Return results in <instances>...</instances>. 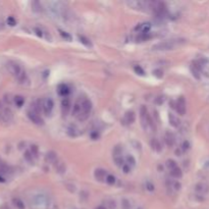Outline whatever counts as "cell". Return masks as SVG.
Listing matches in <instances>:
<instances>
[{"instance_id":"obj_10","label":"cell","mask_w":209,"mask_h":209,"mask_svg":"<svg viewBox=\"0 0 209 209\" xmlns=\"http://www.w3.org/2000/svg\"><path fill=\"white\" fill-rule=\"evenodd\" d=\"M94 176L97 181L99 182H103L104 180H106V170H104L102 168H97L94 172Z\"/></svg>"},{"instance_id":"obj_28","label":"cell","mask_w":209,"mask_h":209,"mask_svg":"<svg viewBox=\"0 0 209 209\" xmlns=\"http://www.w3.org/2000/svg\"><path fill=\"white\" fill-rule=\"evenodd\" d=\"M30 152L32 153V155L34 156V158L38 157V154H39V148H38L37 145H32L30 148Z\"/></svg>"},{"instance_id":"obj_7","label":"cell","mask_w":209,"mask_h":209,"mask_svg":"<svg viewBox=\"0 0 209 209\" xmlns=\"http://www.w3.org/2000/svg\"><path fill=\"white\" fill-rule=\"evenodd\" d=\"M176 110L177 111V113L181 115H184L186 113V101H185L184 97H180L179 100L176 101Z\"/></svg>"},{"instance_id":"obj_24","label":"cell","mask_w":209,"mask_h":209,"mask_svg":"<svg viewBox=\"0 0 209 209\" xmlns=\"http://www.w3.org/2000/svg\"><path fill=\"white\" fill-rule=\"evenodd\" d=\"M12 202L17 209H25V204H24V202L20 199H19V198H15V199L12 200Z\"/></svg>"},{"instance_id":"obj_22","label":"cell","mask_w":209,"mask_h":209,"mask_svg":"<svg viewBox=\"0 0 209 209\" xmlns=\"http://www.w3.org/2000/svg\"><path fill=\"white\" fill-rule=\"evenodd\" d=\"M67 134L68 136H71V137H76V136L79 135V130L75 125H71V127L67 128Z\"/></svg>"},{"instance_id":"obj_51","label":"cell","mask_w":209,"mask_h":209,"mask_svg":"<svg viewBox=\"0 0 209 209\" xmlns=\"http://www.w3.org/2000/svg\"><path fill=\"white\" fill-rule=\"evenodd\" d=\"M96 209H107V208L105 206H98Z\"/></svg>"},{"instance_id":"obj_20","label":"cell","mask_w":209,"mask_h":209,"mask_svg":"<svg viewBox=\"0 0 209 209\" xmlns=\"http://www.w3.org/2000/svg\"><path fill=\"white\" fill-rule=\"evenodd\" d=\"M81 111H82V104L76 102L74 105V108H72V115L78 116L79 114L81 113Z\"/></svg>"},{"instance_id":"obj_23","label":"cell","mask_w":209,"mask_h":209,"mask_svg":"<svg viewBox=\"0 0 209 209\" xmlns=\"http://www.w3.org/2000/svg\"><path fill=\"white\" fill-rule=\"evenodd\" d=\"M13 102L15 103V105L17 107H22L24 105V103H25V99H24V97L22 96H15V98H13Z\"/></svg>"},{"instance_id":"obj_49","label":"cell","mask_w":209,"mask_h":209,"mask_svg":"<svg viewBox=\"0 0 209 209\" xmlns=\"http://www.w3.org/2000/svg\"><path fill=\"white\" fill-rule=\"evenodd\" d=\"M4 182H5V179H4V176L0 175V183H4Z\"/></svg>"},{"instance_id":"obj_44","label":"cell","mask_w":209,"mask_h":209,"mask_svg":"<svg viewBox=\"0 0 209 209\" xmlns=\"http://www.w3.org/2000/svg\"><path fill=\"white\" fill-rule=\"evenodd\" d=\"M146 187H147V189L149 191H154V185H152L151 183H147Z\"/></svg>"},{"instance_id":"obj_13","label":"cell","mask_w":209,"mask_h":209,"mask_svg":"<svg viewBox=\"0 0 209 209\" xmlns=\"http://www.w3.org/2000/svg\"><path fill=\"white\" fill-rule=\"evenodd\" d=\"M168 120L170 125H172L173 128H179L181 124V120H179V117H176L173 113L168 114Z\"/></svg>"},{"instance_id":"obj_31","label":"cell","mask_w":209,"mask_h":209,"mask_svg":"<svg viewBox=\"0 0 209 209\" xmlns=\"http://www.w3.org/2000/svg\"><path fill=\"white\" fill-rule=\"evenodd\" d=\"M113 159H114V162H115V164L117 166L123 167L124 165V159H123V157H121V156H120V157H113Z\"/></svg>"},{"instance_id":"obj_32","label":"cell","mask_w":209,"mask_h":209,"mask_svg":"<svg viewBox=\"0 0 209 209\" xmlns=\"http://www.w3.org/2000/svg\"><path fill=\"white\" fill-rule=\"evenodd\" d=\"M121 208L123 209H131V203L127 199H124L121 201Z\"/></svg>"},{"instance_id":"obj_30","label":"cell","mask_w":209,"mask_h":209,"mask_svg":"<svg viewBox=\"0 0 209 209\" xmlns=\"http://www.w3.org/2000/svg\"><path fill=\"white\" fill-rule=\"evenodd\" d=\"M150 39V36H149V33H141V35H139V37L137 38V40H139L140 42L142 41H146Z\"/></svg>"},{"instance_id":"obj_1","label":"cell","mask_w":209,"mask_h":209,"mask_svg":"<svg viewBox=\"0 0 209 209\" xmlns=\"http://www.w3.org/2000/svg\"><path fill=\"white\" fill-rule=\"evenodd\" d=\"M7 69L10 74L17 80V82L20 84H26L28 81H29L26 72L24 71L23 67H20L19 63H16V62L9 61L7 63Z\"/></svg>"},{"instance_id":"obj_35","label":"cell","mask_w":209,"mask_h":209,"mask_svg":"<svg viewBox=\"0 0 209 209\" xmlns=\"http://www.w3.org/2000/svg\"><path fill=\"white\" fill-rule=\"evenodd\" d=\"M134 71H135V72H137V74L140 75V76H143V75L145 74L144 69H143L141 67H139V65H136V67H134Z\"/></svg>"},{"instance_id":"obj_50","label":"cell","mask_w":209,"mask_h":209,"mask_svg":"<svg viewBox=\"0 0 209 209\" xmlns=\"http://www.w3.org/2000/svg\"><path fill=\"white\" fill-rule=\"evenodd\" d=\"M181 153H182V152H181V150H176V154L177 156H180V155H181Z\"/></svg>"},{"instance_id":"obj_2","label":"cell","mask_w":209,"mask_h":209,"mask_svg":"<svg viewBox=\"0 0 209 209\" xmlns=\"http://www.w3.org/2000/svg\"><path fill=\"white\" fill-rule=\"evenodd\" d=\"M33 206L37 209H50L51 202L49 200V197H47L44 194H38L33 197Z\"/></svg>"},{"instance_id":"obj_11","label":"cell","mask_w":209,"mask_h":209,"mask_svg":"<svg viewBox=\"0 0 209 209\" xmlns=\"http://www.w3.org/2000/svg\"><path fill=\"white\" fill-rule=\"evenodd\" d=\"M57 92L59 95L65 98V97L69 94V92H71V90H69L67 85H65V84H60V85H58V87H57Z\"/></svg>"},{"instance_id":"obj_36","label":"cell","mask_w":209,"mask_h":209,"mask_svg":"<svg viewBox=\"0 0 209 209\" xmlns=\"http://www.w3.org/2000/svg\"><path fill=\"white\" fill-rule=\"evenodd\" d=\"M7 25L11 26V27L16 25V20H15V17H13V16H9L8 17V19H7Z\"/></svg>"},{"instance_id":"obj_4","label":"cell","mask_w":209,"mask_h":209,"mask_svg":"<svg viewBox=\"0 0 209 209\" xmlns=\"http://www.w3.org/2000/svg\"><path fill=\"white\" fill-rule=\"evenodd\" d=\"M13 120L12 111L7 106H5L2 102H0V120L3 123H11Z\"/></svg>"},{"instance_id":"obj_34","label":"cell","mask_w":209,"mask_h":209,"mask_svg":"<svg viewBox=\"0 0 209 209\" xmlns=\"http://www.w3.org/2000/svg\"><path fill=\"white\" fill-rule=\"evenodd\" d=\"M127 162H128V165H131V166H135V164H136V160L132 155L127 157Z\"/></svg>"},{"instance_id":"obj_17","label":"cell","mask_w":209,"mask_h":209,"mask_svg":"<svg viewBox=\"0 0 209 209\" xmlns=\"http://www.w3.org/2000/svg\"><path fill=\"white\" fill-rule=\"evenodd\" d=\"M195 190L199 194H205L209 191V187L205 184H198L196 185V187H195Z\"/></svg>"},{"instance_id":"obj_12","label":"cell","mask_w":209,"mask_h":209,"mask_svg":"<svg viewBox=\"0 0 209 209\" xmlns=\"http://www.w3.org/2000/svg\"><path fill=\"white\" fill-rule=\"evenodd\" d=\"M45 161L48 162V163H54L57 161V156H56V153L54 151H49L45 156Z\"/></svg>"},{"instance_id":"obj_21","label":"cell","mask_w":209,"mask_h":209,"mask_svg":"<svg viewBox=\"0 0 209 209\" xmlns=\"http://www.w3.org/2000/svg\"><path fill=\"white\" fill-rule=\"evenodd\" d=\"M32 9L35 12H41L43 10V7H42V4L39 1H34L32 2Z\"/></svg>"},{"instance_id":"obj_18","label":"cell","mask_w":209,"mask_h":209,"mask_svg":"<svg viewBox=\"0 0 209 209\" xmlns=\"http://www.w3.org/2000/svg\"><path fill=\"white\" fill-rule=\"evenodd\" d=\"M136 120V115L133 111H128L127 113L124 114V120L125 121L127 124H133Z\"/></svg>"},{"instance_id":"obj_16","label":"cell","mask_w":209,"mask_h":209,"mask_svg":"<svg viewBox=\"0 0 209 209\" xmlns=\"http://www.w3.org/2000/svg\"><path fill=\"white\" fill-rule=\"evenodd\" d=\"M164 140H165V143L167 146H169V147H172V146H173V144H175V136H173V134L169 133V132H167V133L165 134V137H164Z\"/></svg>"},{"instance_id":"obj_6","label":"cell","mask_w":209,"mask_h":209,"mask_svg":"<svg viewBox=\"0 0 209 209\" xmlns=\"http://www.w3.org/2000/svg\"><path fill=\"white\" fill-rule=\"evenodd\" d=\"M28 117H29L30 120L32 121V123H34L35 124L42 125L44 124V120H42V117L39 115V114L34 112V111H32V110L28 111Z\"/></svg>"},{"instance_id":"obj_37","label":"cell","mask_w":209,"mask_h":209,"mask_svg":"<svg viewBox=\"0 0 209 209\" xmlns=\"http://www.w3.org/2000/svg\"><path fill=\"white\" fill-rule=\"evenodd\" d=\"M153 75H154L157 79H161L163 76V72H162V71H160V69H155V71H153Z\"/></svg>"},{"instance_id":"obj_15","label":"cell","mask_w":209,"mask_h":209,"mask_svg":"<svg viewBox=\"0 0 209 209\" xmlns=\"http://www.w3.org/2000/svg\"><path fill=\"white\" fill-rule=\"evenodd\" d=\"M54 168L58 173H64L67 170V166H65L64 162L62 161H56L54 163Z\"/></svg>"},{"instance_id":"obj_3","label":"cell","mask_w":209,"mask_h":209,"mask_svg":"<svg viewBox=\"0 0 209 209\" xmlns=\"http://www.w3.org/2000/svg\"><path fill=\"white\" fill-rule=\"evenodd\" d=\"M140 120H141V125L144 130H146L149 125H150L151 128H154V124L152 123L151 117L149 116V114H148V110L146 108V106H144V105H142L141 109H140Z\"/></svg>"},{"instance_id":"obj_8","label":"cell","mask_w":209,"mask_h":209,"mask_svg":"<svg viewBox=\"0 0 209 209\" xmlns=\"http://www.w3.org/2000/svg\"><path fill=\"white\" fill-rule=\"evenodd\" d=\"M52 109H53V101L50 98H47L43 100V111L46 115H49L51 113Z\"/></svg>"},{"instance_id":"obj_43","label":"cell","mask_w":209,"mask_h":209,"mask_svg":"<svg viewBox=\"0 0 209 209\" xmlns=\"http://www.w3.org/2000/svg\"><path fill=\"white\" fill-rule=\"evenodd\" d=\"M4 102L6 103V104H11V98H10V96L9 95H5L4 96Z\"/></svg>"},{"instance_id":"obj_45","label":"cell","mask_w":209,"mask_h":209,"mask_svg":"<svg viewBox=\"0 0 209 209\" xmlns=\"http://www.w3.org/2000/svg\"><path fill=\"white\" fill-rule=\"evenodd\" d=\"M98 137H99V135H98V133H97V132H93V133L91 134V138L93 139V140H96V139H98Z\"/></svg>"},{"instance_id":"obj_5","label":"cell","mask_w":209,"mask_h":209,"mask_svg":"<svg viewBox=\"0 0 209 209\" xmlns=\"http://www.w3.org/2000/svg\"><path fill=\"white\" fill-rule=\"evenodd\" d=\"M177 42L175 40H168V41H163L160 42L158 44H155L152 47L153 50H159V51H165V50H172L176 46Z\"/></svg>"},{"instance_id":"obj_39","label":"cell","mask_w":209,"mask_h":209,"mask_svg":"<svg viewBox=\"0 0 209 209\" xmlns=\"http://www.w3.org/2000/svg\"><path fill=\"white\" fill-rule=\"evenodd\" d=\"M59 33H60L61 37H62V38H64V39H67V40H68V41L72 39L71 35H69V34H67V32H63V31H59Z\"/></svg>"},{"instance_id":"obj_40","label":"cell","mask_w":209,"mask_h":209,"mask_svg":"<svg viewBox=\"0 0 209 209\" xmlns=\"http://www.w3.org/2000/svg\"><path fill=\"white\" fill-rule=\"evenodd\" d=\"M182 149H183V151L189 150V149H190V143L188 141H184L183 145H182Z\"/></svg>"},{"instance_id":"obj_27","label":"cell","mask_w":209,"mask_h":209,"mask_svg":"<svg viewBox=\"0 0 209 209\" xmlns=\"http://www.w3.org/2000/svg\"><path fill=\"white\" fill-rule=\"evenodd\" d=\"M166 166H167V168H168L169 170H172V169H175L176 167H177L176 162L175 161V160H172V159L167 160V161H166Z\"/></svg>"},{"instance_id":"obj_41","label":"cell","mask_w":209,"mask_h":209,"mask_svg":"<svg viewBox=\"0 0 209 209\" xmlns=\"http://www.w3.org/2000/svg\"><path fill=\"white\" fill-rule=\"evenodd\" d=\"M181 187H182V186H181V184H180L179 182H175V183L172 184V188H173V189H175L176 191H179V190L181 189Z\"/></svg>"},{"instance_id":"obj_42","label":"cell","mask_w":209,"mask_h":209,"mask_svg":"<svg viewBox=\"0 0 209 209\" xmlns=\"http://www.w3.org/2000/svg\"><path fill=\"white\" fill-rule=\"evenodd\" d=\"M123 170H124V173H128V172H130V170H131L130 165L124 164V165L123 166Z\"/></svg>"},{"instance_id":"obj_26","label":"cell","mask_w":209,"mask_h":209,"mask_svg":"<svg viewBox=\"0 0 209 209\" xmlns=\"http://www.w3.org/2000/svg\"><path fill=\"white\" fill-rule=\"evenodd\" d=\"M79 40H80V42L81 43H83L85 46H87V47H92V44H91V42H90V40L88 39V38H86V37H84V36H79Z\"/></svg>"},{"instance_id":"obj_38","label":"cell","mask_w":209,"mask_h":209,"mask_svg":"<svg viewBox=\"0 0 209 209\" xmlns=\"http://www.w3.org/2000/svg\"><path fill=\"white\" fill-rule=\"evenodd\" d=\"M107 203H108V204L105 206L107 209H115L116 205H115V202H114V201H108Z\"/></svg>"},{"instance_id":"obj_47","label":"cell","mask_w":209,"mask_h":209,"mask_svg":"<svg viewBox=\"0 0 209 209\" xmlns=\"http://www.w3.org/2000/svg\"><path fill=\"white\" fill-rule=\"evenodd\" d=\"M169 105H170V107H172V108H173V109H176V102H175V101H170V102H169Z\"/></svg>"},{"instance_id":"obj_9","label":"cell","mask_w":209,"mask_h":209,"mask_svg":"<svg viewBox=\"0 0 209 209\" xmlns=\"http://www.w3.org/2000/svg\"><path fill=\"white\" fill-rule=\"evenodd\" d=\"M71 110V100L68 98H63V100L61 101V112L65 116L68 113V111Z\"/></svg>"},{"instance_id":"obj_19","label":"cell","mask_w":209,"mask_h":209,"mask_svg":"<svg viewBox=\"0 0 209 209\" xmlns=\"http://www.w3.org/2000/svg\"><path fill=\"white\" fill-rule=\"evenodd\" d=\"M170 176H172V177H176V179H180V177H182L183 172H182V170H181V168L176 167L175 169L170 170Z\"/></svg>"},{"instance_id":"obj_46","label":"cell","mask_w":209,"mask_h":209,"mask_svg":"<svg viewBox=\"0 0 209 209\" xmlns=\"http://www.w3.org/2000/svg\"><path fill=\"white\" fill-rule=\"evenodd\" d=\"M155 102L157 104H162L163 103V97H157V98L155 99Z\"/></svg>"},{"instance_id":"obj_14","label":"cell","mask_w":209,"mask_h":209,"mask_svg":"<svg viewBox=\"0 0 209 209\" xmlns=\"http://www.w3.org/2000/svg\"><path fill=\"white\" fill-rule=\"evenodd\" d=\"M150 145L152 149L156 152H160L162 150V146H161V143H160L156 138H153L151 142H150Z\"/></svg>"},{"instance_id":"obj_48","label":"cell","mask_w":209,"mask_h":209,"mask_svg":"<svg viewBox=\"0 0 209 209\" xmlns=\"http://www.w3.org/2000/svg\"><path fill=\"white\" fill-rule=\"evenodd\" d=\"M35 32L37 33V35H38V36H39V37H42V36H43V34H42V31L39 30V29H36V30H35Z\"/></svg>"},{"instance_id":"obj_25","label":"cell","mask_w":209,"mask_h":209,"mask_svg":"<svg viewBox=\"0 0 209 209\" xmlns=\"http://www.w3.org/2000/svg\"><path fill=\"white\" fill-rule=\"evenodd\" d=\"M121 153H123V146H115L113 149V157H120V156H121Z\"/></svg>"},{"instance_id":"obj_29","label":"cell","mask_w":209,"mask_h":209,"mask_svg":"<svg viewBox=\"0 0 209 209\" xmlns=\"http://www.w3.org/2000/svg\"><path fill=\"white\" fill-rule=\"evenodd\" d=\"M24 157H25V159L27 160L28 162H31L33 163V160H34V156L32 155V153L30 152V150H28L25 152V154H24Z\"/></svg>"},{"instance_id":"obj_33","label":"cell","mask_w":209,"mask_h":209,"mask_svg":"<svg viewBox=\"0 0 209 209\" xmlns=\"http://www.w3.org/2000/svg\"><path fill=\"white\" fill-rule=\"evenodd\" d=\"M105 182L107 184H109V185H113L114 183H115V177H114L112 175H107Z\"/></svg>"}]
</instances>
